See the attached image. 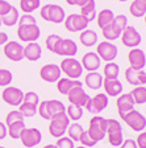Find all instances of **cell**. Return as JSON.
Here are the masks:
<instances>
[{"label":"cell","mask_w":146,"mask_h":148,"mask_svg":"<svg viewBox=\"0 0 146 148\" xmlns=\"http://www.w3.org/2000/svg\"><path fill=\"white\" fill-rule=\"evenodd\" d=\"M128 25V17L125 15H117L115 16L113 21L111 24H108L105 28L101 29L103 37L107 41H115L121 36L122 31Z\"/></svg>","instance_id":"cell-1"},{"label":"cell","mask_w":146,"mask_h":148,"mask_svg":"<svg viewBox=\"0 0 146 148\" xmlns=\"http://www.w3.org/2000/svg\"><path fill=\"white\" fill-rule=\"evenodd\" d=\"M66 111V107L61 101L58 99H49V101L40 102V105L37 106V112L40 116L45 120H50L54 115Z\"/></svg>","instance_id":"cell-2"},{"label":"cell","mask_w":146,"mask_h":148,"mask_svg":"<svg viewBox=\"0 0 146 148\" xmlns=\"http://www.w3.org/2000/svg\"><path fill=\"white\" fill-rule=\"evenodd\" d=\"M70 126V119L67 116L66 111L63 112H59V114L54 115V116L50 119V124H49V132L53 138H62L65 136L67 128Z\"/></svg>","instance_id":"cell-3"},{"label":"cell","mask_w":146,"mask_h":148,"mask_svg":"<svg viewBox=\"0 0 146 148\" xmlns=\"http://www.w3.org/2000/svg\"><path fill=\"white\" fill-rule=\"evenodd\" d=\"M40 15L45 21H50L54 23V24H61L66 18L65 9L58 4H46V5H43L40 11Z\"/></svg>","instance_id":"cell-4"},{"label":"cell","mask_w":146,"mask_h":148,"mask_svg":"<svg viewBox=\"0 0 146 148\" xmlns=\"http://www.w3.org/2000/svg\"><path fill=\"white\" fill-rule=\"evenodd\" d=\"M87 132L96 143L103 140L107 136V119L103 116H97V115L92 116L90 120Z\"/></svg>","instance_id":"cell-5"},{"label":"cell","mask_w":146,"mask_h":148,"mask_svg":"<svg viewBox=\"0 0 146 148\" xmlns=\"http://www.w3.org/2000/svg\"><path fill=\"white\" fill-rule=\"evenodd\" d=\"M107 136L112 147H120L124 142V134L120 122L116 119H107Z\"/></svg>","instance_id":"cell-6"},{"label":"cell","mask_w":146,"mask_h":148,"mask_svg":"<svg viewBox=\"0 0 146 148\" xmlns=\"http://www.w3.org/2000/svg\"><path fill=\"white\" fill-rule=\"evenodd\" d=\"M61 71L66 75L67 78H71V79H78L83 74V66L78 60H75L74 57H66L63 61L59 65Z\"/></svg>","instance_id":"cell-7"},{"label":"cell","mask_w":146,"mask_h":148,"mask_svg":"<svg viewBox=\"0 0 146 148\" xmlns=\"http://www.w3.org/2000/svg\"><path fill=\"white\" fill-rule=\"evenodd\" d=\"M134 132H142L146 128V116H143L140 111L132 110L121 118Z\"/></svg>","instance_id":"cell-8"},{"label":"cell","mask_w":146,"mask_h":148,"mask_svg":"<svg viewBox=\"0 0 146 148\" xmlns=\"http://www.w3.org/2000/svg\"><path fill=\"white\" fill-rule=\"evenodd\" d=\"M41 36V31L37 24L32 25H18L17 37L22 42H36Z\"/></svg>","instance_id":"cell-9"},{"label":"cell","mask_w":146,"mask_h":148,"mask_svg":"<svg viewBox=\"0 0 146 148\" xmlns=\"http://www.w3.org/2000/svg\"><path fill=\"white\" fill-rule=\"evenodd\" d=\"M120 37H121L122 45L128 46L130 49L138 48V45H140L141 41H142V37H141L140 32H138L134 27H132V25H126V28L122 31V33Z\"/></svg>","instance_id":"cell-10"},{"label":"cell","mask_w":146,"mask_h":148,"mask_svg":"<svg viewBox=\"0 0 146 148\" xmlns=\"http://www.w3.org/2000/svg\"><path fill=\"white\" fill-rule=\"evenodd\" d=\"M108 103H109L108 95H105L103 92H99V94H96L95 97L90 98V101L87 102V105H86V110L88 111L90 114L97 115V114H100L101 111L105 110Z\"/></svg>","instance_id":"cell-11"},{"label":"cell","mask_w":146,"mask_h":148,"mask_svg":"<svg viewBox=\"0 0 146 148\" xmlns=\"http://www.w3.org/2000/svg\"><path fill=\"white\" fill-rule=\"evenodd\" d=\"M90 23L83 17L80 13H73L69 15L65 18V27L69 32H83L84 29H87Z\"/></svg>","instance_id":"cell-12"},{"label":"cell","mask_w":146,"mask_h":148,"mask_svg":"<svg viewBox=\"0 0 146 148\" xmlns=\"http://www.w3.org/2000/svg\"><path fill=\"white\" fill-rule=\"evenodd\" d=\"M20 139L22 142V145L26 148H33V147H37V145L41 143L42 140V134L38 128H26L25 127L24 131L21 132L20 135Z\"/></svg>","instance_id":"cell-13"},{"label":"cell","mask_w":146,"mask_h":148,"mask_svg":"<svg viewBox=\"0 0 146 148\" xmlns=\"http://www.w3.org/2000/svg\"><path fill=\"white\" fill-rule=\"evenodd\" d=\"M53 53L58 56H63L65 58L66 57H74L78 53V45L71 38H61L57 42Z\"/></svg>","instance_id":"cell-14"},{"label":"cell","mask_w":146,"mask_h":148,"mask_svg":"<svg viewBox=\"0 0 146 148\" xmlns=\"http://www.w3.org/2000/svg\"><path fill=\"white\" fill-rule=\"evenodd\" d=\"M117 46L113 42H109V41H104V42L97 44L96 48V54L100 57V60L105 62H112L115 61V58L117 57Z\"/></svg>","instance_id":"cell-15"},{"label":"cell","mask_w":146,"mask_h":148,"mask_svg":"<svg viewBox=\"0 0 146 148\" xmlns=\"http://www.w3.org/2000/svg\"><path fill=\"white\" fill-rule=\"evenodd\" d=\"M1 98L9 106H20L24 99V92L21 89L15 86H7L1 92Z\"/></svg>","instance_id":"cell-16"},{"label":"cell","mask_w":146,"mask_h":148,"mask_svg":"<svg viewBox=\"0 0 146 148\" xmlns=\"http://www.w3.org/2000/svg\"><path fill=\"white\" fill-rule=\"evenodd\" d=\"M3 53L8 60L18 62L24 58V46L17 41H8L3 48Z\"/></svg>","instance_id":"cell-17"},{"label":"cell","mask_w":146,"mask_h":148,"mask_svg":"<svg viewBox=\"0 0 146 148\" xmlns=\"http://www.w3.org/2000/svg\"><path fill=\"white\" fill-rule=\"evenodd\" d=\"M61 75H62L61 68L55 64L43 65L42 68H41V70H40L41 79H43L45 82H49V83L58 82V79L61 78Z\"/></svg>","instance_id":"cell-18"},{"label":"cell","mask_w":146,"mask_h":148,"mask_svg":"<svg viewBox=\"0 0 146 148\" xmlns=\"http://www.w3.org/2000/svg\"><path fill=\"white\" fill-rule=\"evenodd\" d=\"M67 98H69V102L70 105H74V106H80V107H86L87 102L90 101L91 97L84 91L83 86H79V87H75L73 89L69 94H67Z\"/></svg>","instance_id":"cell-19"},{"label":"cell","mask_w":146,"mask_h":148,"mask_svg":"<svg viewBox=\"0 0 146 148\" xmlns=\"http://www.w3.org/2000/svg\"><path fill=\"white\" fill-rule=\"evenodd\" d=\"M128 61L130 64V68L137 69V70H143L146 66V54L140 48H133L128 53Z\"/></svg>","instance_id":"cell-20"},{"label":"cell","mask_w":146,"mask_h":148,"mask_svg":"<svg viewBox=\"0 0 146 148\" xmlns=\"http://www.w3.org/2000/svg\"><path fill=\"white\" fill-rule=\"evenodd\" d=\"M134 101L132 98L130 92L129 94H120L117 97V102H116V106H117V112H119V116L122 118L125 114H128L129 111L134 110Z\"/></svg>","instance_id":"cell-21"},{"label":"cell","mask_w":146,"mask_h":148,"mask_svg":"<svg viewBox=\"0 0 146 148\" xmlns=\"http://www.w3.org/2000/svg\"><path fill=\"white\" fill-rule=\"evenodd\" d=\"M125 79L128 81V83L136 86H143L146 85V73L143 70H137L129 66L125 70Z\"/></svg>","instance_id":"cell-22"},{"label":"cell","mask_w":146,"mask_h":148,"mask_svg":"<svg viewBox=\"0 0 146 148\" xmlns=\"http://www.w3.org/2000/svg\"><path fill=\"white\" fill-rule=\"evenodd\" d=\"M80 64H82L83 69H86L88 73L90 71H97V69L100 68L101 65V60L96 54V52H88L82 57Z\"/></svg>","instance_id":"cell-23"},{"label":"cell","mask_w":146,"mask_h":148,"mask_svg":"<svg viewBox=\"0 0 146 148\" xmlns=\"http://www.w3.org/2000/svg\"><path fill=\"white\" fill-rule=\"evenodd\" d=\"M103 87L108 97H119L120 94H122V90H124V86L119 81V78L117 79H105L104 78Z\"/></svg>","instance_id":"cell-24"},{"label":"cell","mask_w":146,"mask_h":148,"mask_svg":"<svg viewBox=\"0 0 146 148\" xmlns=\"http://www.w3.org/2000/svg\"><path fill=\"white\" fill-rule=\"evenodd\" d=\"M79 86H83V83L80 82L79 79H71V78H59L57 82V89L58 91L63 94V95H67L69 92L71 91L75 87H79Z\"/></svg>","instance_id":"cell-25"},{"label":"cell","mask_w":146,"mask_h":148,"mask_svg":"<svg viewBox=\"0 0 146 148\" xmlns=\"http://www.w3.org/2000/svg\"><path fill=\"white\" fill-rule=\"evenodd\" d=\"M42 56V49L38 42H28L26 46H24V58L28 61H38Z\"/></svg>","instance_id":"cell-26"},{"label":"cell","mask_w":146,"mask_h":148,"mask_svg":"<svg viewBox=\"0 0 146 148\" xmlns=\"http://www.w3.org/2000/svg\"><path fill=\"white\" fill-rule=\"evenodd\" d=\"M103 75L97 71H90L88 74H86L84 83L86 86L91 90H97L103 86Z\"/></svg>","instance_id":"cell-27"},{"label":"cell","mask_w":146,"mask_h":148,"mask_svg":"<svg viewBox=\"0 0 146 148\" xmlns=\"http://www.w3.org/2000/svg\"><path fill=\"white\" fill-rule=\"evenodd\" d=\"M80 15L88 23L94 21L96 18V1L95 0H90L86 5L80 7Z\"/></svg>","instance_id":"cell-28"},{"label":"cell","mask_w":146,"mask_h":148,"mask_svg":"<svg viewBox=\"0 0 146 148\" xmlns=\"http://www.w3.org/2000/svg\"><path fill=\"white\" fill-rule=\"evenodd\" d=\"M79 40L82 42V45L87 46V48H91V46L96 45L97 42V34L95 31L92 29H84V31L80 33Z\"/></svg>","instance_id":"cell-29"},{"label":"cell","mask_w":146,"mask_h":148,"mask_svg":"<svg viewBox=\"0 0 146 148\" xmlns=\"http://www.w3.org/2000/svg\"><path fill=\"white\" fill-rule=\"evenodd\" d=\"M115 16L116 15L113 13V11H111V9H103V11H100V12H99V15H97V17H96L97 27L100 28V29L105 28L107 25L111 24V23L113 21Z\"/></svg>","instance_id":"cell-30"},{"label":"cell","mask_w":146,"mask_h":148,"mask_svg":"<svg viewBox=\"0 0 146 148\" xmlns=\"http://www.w3.org/2000/svg\"><path fill=\"white\" fill-rule=\"evenodd\" d=\"M129 12L134 17H143L146 15V0H133L129 7Z\"/></svg>","instance_id":"cell-31"},{"label":"cell","mask_w":146,"mask_h":148,"mask_svg":"<svg viewBox=\"0 0 146 148\" xmlns=\"http://www.w3.org/2000/svg\"><path fill=\"white\" fill-rule=\"evenodd\" d=\"M18 18H20L18 11L15 8V7H12L11 11H9L7 15L0 17V20H1V24H4L5 27H13V25H16L18 23Z\"/></svg>","instance_id":"cell-32"},{"label":"cell","mask_w":146,"mask_h":148,"mask_svg":"<svg viewBox=\"0 0 146 148\" xmlns=\"http://www.w3.org/2000/svg\"><path fill=\"white\" fill-rule=\"evenodd\" d=\"M119 73H120V68L119 65L115 64V62H108V64L104 66V78L105 79H117L119 78Z\"/></svg>","instance_id":"cell-33"},{"label":"cell","mask_w":146,"mask_h":148,"mask_svg":"<svg viewBox=\"0 0 146 148\" xmlns=\"http://www.w3.org/2000/svg\"><path fill=\"white\" fill-rule=\"evenodd\" d=\"M130 95L136 105H143V103H146V87L136 86L130 91Z\"/></svg>","instance_id":"cell-34"},{"label":"cell","mask_w":146,"mask_h":148,"mask_svg":"<svg viewBox=\"0 0 146 148\" xmlns=\"http://www.w3.org/2000/svg\"><path fill=\"white\" fill-rule=\"evenodd\" d=\"M83 131H84L83 126L82 124H79V123H76V122L71 123L70 126H69V128H67L69 138H70L73 142H79V138H80V135L83 134Z\"/></svg>","instance_id":"cell-35"},{"label":"cell","mask_w":146,"mask_h":148,"mask_svg":"<svg viewBox=\"0 0 146 148\" xmlns=\"http://www.w3.org/2000/svg\"><path fill=\"white\" fill-rule=\"evenodd\" d=\"M41 5V0H20V8L25 13H32Z\"/></svg>","instance_id":"cell-36"},{"label":"cell","mask_w":146,"mask_h":148,"mask_svg":"<svg viewBox=\"0 0 146 148\" xmlns=\"http://www.w3.org/2000/svg\"><path fill=\"white\" fill-rule=\"evenodd\" d=\"M7 128H8V135L12 139H20V135H21V132L25 128V123L24 120L16 122V123L11 124V126H7Z\"/></svg>","instance_id":"cell-37"},{"label":"cell","mask_w":146,"mask_h":148,"mask_svg":"<svg viewBox=\"0 0 146 148\" xmlns=\"http://www.w3.org/2000/svg\"><path fill=\"white\" fill-rule=\"evenodd\" d=\"M66 114H67V116H69V119L70 120L78 122V120L82 119V116H83V107H80V106L70 105L69 107L66 108Z\"/></svg>","instance_id":"cell-38"},{"label":"cell","mask_w":146,"mask_h":148,"mask_svg":"<svg viewBox=\"0 0 146 148\" xmlns=\"http://www.w3.org/2000/svg\"><path fill=\"white\" fill-rule=\"evenodd\" d=\"M18 111L21 112L24 118H32V116H34L37 112V106L22 102L21 105L18 106Z\"/></svg>","instance_id":"cell-39"},{"label":"cell","mask_w":146,"mask_h":148,"mask_svg":"<svg viewBox=\"0 0 146 148\" xmlns=\"http://www.w3.org/2000/svg\"><path fill=\"white\" fill-rule=\"evenodd\" d=\"M13 81V74L8 69H0V86L7 87Z\"/></svg>","instance_id":"cell-40"},{"label":"cell","mask_w":146,"mask_h":148,"mask_svg":"<svg viewBox=\"0 0 146 148\" xmlns=\"http://www.w3.org/2000/svg\"><path fill=\"white\" fill-rule=\"evenodd\" d=\"M21 120H24V116H22L21 112H20L18 110H12L7 114L5 124L7 126H11V124L16 123V122H21Z\"/></svg>","instance_id":"cell-41"},{"label":"cell","mask_w":146,"mask_h":148,"mask_svg":"<svg viewBox=\"0 0 146 148\" xmlns=\"http://www.w3.org/2000/svg\"><path fill=\"white\" fill-rule=\"evenodd\" d=\"M22 102L25 103H31V105H34V106H38L40 105V98L37 95L34 91H28L24 94V99Z\"/></svg>","instance_id":"cell-42"},{"label":"cell","mask_w":146,"mask_h":148,"mask_svg":"<svg viewBox=\"0 0 146 148\" xmlns=\"http://www.w3.org/2000/svg\"><path fill=\"white\" fill-rule=\"evenodd\" d=\"M61 38H62V37L58 36V34H50V36L46 37L45 44H46V48H48V50H50V52L53 53V50H54V48H55V45H57V42L61 40Z\"/></svg>","instance_id":"cell-43"},{"label":"cell","mask_w":146,"mask_h":148,"mask_svg":"<svg viewBox=\"0 0 146 148\" xmlns=\"http://www.w3.org/2000/svg\"><path fill=\"white\" fill-rule=\"evenodd\" d=\"M79 142L82 143V145H84V147H87V148H91V147H94V145L96 144V142H95L94 139L88 135L87 131H83V134L80 135V138H79Z\"/></svg>","instance_id":"cell-44"},{"label":"cell","mask_w":146,"mask_h":148,"mask_svg":"<svg viewBox=\"0 0 146 148\" xmlns=\"http://www.w3.org/2000/svg\"><path fill=\"white\" fill-rule=\"evenodd\" d=\"M55 145H57V148H75L74 142L70 138H66V136H62V138L58 139Z\"/></svg>","instance_id":"cell-45"},{"label":"cell","mask_w":146,"mask_h":148,"mask_svg":"<svg viewBox=\"0 0 146 148\" xmlns=\"http://www.w3.org/2000/svg\"><path fill=\"white\" fill-rule=\"evenodd\" d=\"M18 25H32V24H37V20L34 16H32L31 13H25L21 17L18 18Z\"/></svg>","instance_id":"cell-46"},{"label":"cell","mask_w":146,"mask_h":148,"mask_svg":"<svg viewBox=\"0 0 146 148\" xmlns=\"http://www.w3.org/2000/svg\"><path fill=\"white\" fill-rule=\"evenodd\" d=\"M12 4L8 3L7 0H0V17L4 15H7V13L11 11V8H12Z\"/></svg>","instance_id":"cell-47"},{"label":"cell","mask_w":146,"mask_h":148,"mask_svg":"<svg viewBox=\"0 0 146 148\" xmlns=\"http://www.w3.org/2000/svg\"><path fill=\"white\" fill-rule=\"evenodd\" d=\"M136 143H137L138 148H146V131H142L138 135V138L136 139Z\"/></svg>","instance_id":"cell-48"},{"label":"cell","mask_w":146,"mask_h":148,"mask_svg":"<svg viewBox=\"0 0 146 148\" xmlns=\"http://www.w3.org/2000/svg\"><path fill=\"white\" fill-rule=\"evenodd\" d=\"M120 148H138V147H137V143H136L134 139H126V140L122 142Z\"/></svg>","instance_id":"cell-49"},{"label":"cell","mask_w":146,"mask_h":148,"mask_svg":"<svg viewBox=\"0 0 146 148\" xmlns=\"http://www.w3.org/2000/svg\"><path fill=\"white\" fill-rule=\"evenodd\" d=\"M7 135H8V128H7V124H4V123H1V122H0V140L5 139Z\"/></svg>","instance_id":"cell-50"},{"label":"cell","mask_w":146,"mask_h":148,"mask_svg":"<svg viewBox=\"0 0 146 148\" xmlns=\"http://www.w3.org/2000/svg\"><path fill=\"white\" fill-rule=\"evenodd\" d=\"M8 42V34L5 32H0V45H5Z\"/></svg>","instance_id":"cell-51"},{"label":"cell","mask_w":146,"mask_h":148,"mask_svg":"<svg viewBox=\"0 0 146 148\" xmlns=\"http://www.w3.org/2000/svg\"><path fill=\"white\" fill-rule=\"evenodd\" d=\"M90 0H74V5H78V7H83L86 4L88 3Z\"/></svg>","instance_id":"cell-52"},{"label":"cell","mask_w":146,"mask_h":148,"mask_svg":"<svg viewBox=\"0 0 146 148\" xmlns=\"http://www.w3.org/2000/svg\"><path fill=\"white\" fill-rule=\"evenodd\" d=\"M43 148H57V145L55 144H48V145H45Z\"/></svg>","instance_id":"cell-53"},{"label":"cell","mask_w":146,"mask_h":148,"mask_svg":"<svg viewBox=\"0 0 146 148\" xmlns=\"http://www.w3.org/2000/svg\"><path fill=\"white\" fill-rule=\"evenodd\" d=\"M66 3L69 4V5H74V0H66Z\"/></svg>","instance_id":"cell-54"},{"label":"cell","mask_w":146,"mask_h":148,"mask_svg":"<svg viewBox=\"0 0 146 148\" xmlns=\"http://www.w3.org/2000/svg\"><path fill=\"white\" fill-rule=\"evenodd\" d=\"M75 148H87V147H84V145H79V147H75Z\"/></svg>","instance_id":"cell-55"},{"label":"cell","mask_w":146,"mask_h":148,"mask_svg":"<svg viewBox=\"0 0 146 148\" xmlns=\"http://www.w3.org/2000/svg\"><path fill=\"white\" fill-rule=\"evenodd\" d=\"M119 1H128V0H119Z\"/></svg>","instance_id":"cell-56"},{"label":"cell","mask_w":146,"mask_h":148,"mask_svg":"<svg viewBox=\"0 0 146 148\" xmlns=\"http://www.w3.org/2000/svg\"><path fill=\"white\" fill-rule=\"evenodd\" d=\"M143 17H145V24H146V15H145V16H143Z\"/></svg>","instance_id":"cell-57"},{"label":"cell","mask_w":146,"mask_h":148,"mask_svg":"<svg viewBox=\"0 0 146 148\" xmlns=\"http://www.w3.org/2000/svg\"><path fill=\"white\" fill-rule=\"evenodd\" d=\"M0 27H1V20H0Z\"/></svg>","instance_id":"cell-58"},{"label":"cell","mask_w":146,"mask_h":148,"mask_svg":"<svg viewBox=\"0 0 146 148\" xmlns=\"http://www.w3.org/2000/svg\"><path fill=\"white\" fill-rule=\"evenodd\" d=\"M0 148H5V147H0Z\"/></svg>","instance_id":"cell-59"}]
</instances>
